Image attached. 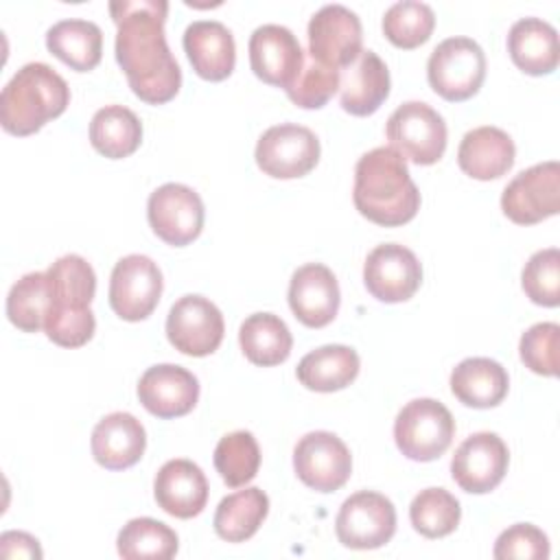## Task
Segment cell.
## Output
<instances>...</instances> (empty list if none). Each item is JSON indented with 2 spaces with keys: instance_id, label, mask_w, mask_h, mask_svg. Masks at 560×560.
Returning <instances> with one entry per match:
<instances>
[{
  "instance_id": "7",
  "label": "cell",
  "mask_w": 560,
  "mask_h": 560,
  "mask_svg": "<svg viewBox=\"0 0 560 560\" xmlns=\"http://www.w3.org/2000/svg\"><path fill=\"white\" fill-rule=\"evenodd\" d=\"M389 147L413 164H435L446 149V122L427 103L407 101L392 112L385 127Z\"/></svg>"
},
{
  "instance_id": "19",
  "label": "cell",
  "mask_w": 560,
  "mask_h": 560,
  "mask_svg": "<svg viewBox=\"0 0 560 560\" xmlns=\"http://www.w3.org/2000/svg\"><path fill=\"white\" fill-rule=\"evenodd\" d=\"M138 398L142 407L158 418H179L197 405L199 381L182 365L160 363L140 376Z\"/></svg>"
},
{
  "instance_id": "26",
  "label": "cell",
  "mask_w": 560,
  "mask_h": 560,
  "mask_svg": "<svg viewBox=\"0 0 560 560\" xmlns=\"http://www.w3.org/2000/svg\"><path fill=\"white\" fill-rule=\"evenodd\" d=\"M508 52L523 72L532 77L549 74L560 61L558 33L540 18H521L508 33Z\"/></svg>"
},
{
  "instance_id": "31",
  "label": "cell",
  "mask_w": 560,
  "mask_h": 560,
  "mask_svg": "<svg viewBox=\"0 0 560 560\" xmlns=\"http://www.w3.org/2000/svg\"><path fill=\"white\" fill-rule=\"evenodd\" d=\"M90 142L101 155L122 160L140 147L142 122L122 105H105L92 116Z\"/></svg>"
},
{
  "instance_id": "9",
  "label": "cell",
  "mask_w": 560,
  "mask_h": 560,
  "mask_svg": "<svg viewBox=\"0 0 560 560\" xmlns=\"http://www.w3.org/2000/svg\"><path fill=\"white\" fill-rule=\"evenodd\" d=\"M335 532L343 547L378 549L389 542L396 532V508L378 492H354L341 503Z\"/></svg>"
},
{
  "instance_id": "6",
  "label": "cell",
  "mask_w": 560,
  "mask_h": 560,
  "mask_svg": "<svg viewBox=\"0 0 560 560\" xmlns=\"http://www.w3.org/2000/svg\"><path fill=\"white\" fill-rule=\"evenodd\" d=\"M427 79L435 94L457 103L475 96L486 79V55L470 37H448L440 42L429 61Z\"/></svg>"
},
{
  "instance_id": "30",
  "label": "cell",
  "mask_w": 560,
  "mask_h": 560,
  "mask_svg": "<svg viewBox=\"0 0 560 560\" xmlns=\"http://www.w3.org/2000/svg\"><path fill=\"white\" fill-rule=\"evenodd\" d=\"M238 343L254 365L271 368L289 359L293 337L278 315L254 313L241 324Z\"/></svg>"
},
{
  "instance_id": "10",
  "label": "cell",
  "mask_w": 560,
  "mask_h": 560,
  "mask_svg": "<svg viewBox=\"0 0 560 560\" xmlns=\"http://www.w3.org/2000/svg\"><path fill=\"white\" fill-rule=\"evenodd\" d=\"M560 208V166L542 162L521 171L501 195L503 214L518 225H534Z\"/></svg>"
},
{
  "instance_id": "28",
  "label": "cell",
  "mask_w": 560,
  "mask_h": 560,
  "mask_svg": "<svg viewBox=\"0 0 560 560\" xmlns=\"http://www.w3.org/2000/svg\"><path fill=\"white\" fill-rule=\"evenodd\" d=\"M361 361L357 350L341 343L322 346L302 357L298 363V381L313 392H337L348 387L359 374Z\"/></svg>"
},
{
  "instance_id": "38",
  "label": "cell",
  "mask_w": 560,
  "mask_h": 560,
  "mask_svg": "<svg viewBox=\"0 0 560 560\" xmlns=\"http://www.w3.org/2000/svg\"><path fill=\"white\" fill-rule=\"evenodd\" d=\"M521 284L525 295L538 306L560 304V252L547 247L529 256L523 267Z\"/></svg>"
},
{
  "instance_id": "3",
  "label": "cell",
  "mask_w": 560,
  "mask_h": 560,
  "mask_svg": "<svg viewBox=\"0 0 560 560\" xmlns=\"http://www.w3.org/2000/svg\"><path fill=\"white\" fill-rule=\"evenodd\" d=\"M50 306L44 319L46 337L61 348H79L94 335L90 302L96 291L92 265L79 254H66L48 267Z\"/></svg>"
},
{
  "instance_id": "8",
  "label": "cell",
  "mask_w": 560,
  "mask_h": 560,
  "mask_svg": "<svg viewBox=\"0 0 560 560\" xmlns=\"http://www.w3.org/2000/svg\"><path fill=\"white\" fill-rule=\"evenodd\" d=\"M254 158L269 177H304L319 162V140L308 127L293 122L273 125L258 138Z\"/></svg>"
},
{
  "instance_id": "29",
  "label": "cell",
  "mask_w": 560,
  "mask_h": 560,
  "mask_svg": "<svg viewBox=\"0 0 560 560\" xmlns=\"http://www.w3.org/2000/svg\"><path fill=\"white\" fill-rule=\"evenodd\" d=\"M46 48L77 72L94 70L103 52V33L90 20H61L46 33Z\"/></svg>"
},
{
  "instance_id": "21",
  "label": "cell",
  "mask_w": 560,
  "mask_h": 560,
  "mask_svg": "<svg viewBox=\"0 0 560 560\" xmlns=\"http://www.w3.org/2000/svg\"><path fill=\"white\" fill-rule=\"evenodd\" d=\"M153 494L166 514L192 518L206 508L208 479L195 462L168 459L155 475Z\"/></svg>"
},
{
  "instance_id": "17",
  "label": "cell",
  "mask_w": 560,
  "mask_h": 560,
  "mask_svg": "<svg viewBox=\"0 0 560 560\" xmlns=\"http://www.w3.org/2000/svg\"><path fill=\"white\" fill-rule=\"evenodd\" d=\"M365 289L381 302L409 300L422 282V265L416 254L398 243L374 247L363 265Z\"/></svg>"
},
{
  "instance_id": "23",
  "label": "cell",
  "mask_w": 560,
  "mask_h": 560,
  "mask_svg": "<svg viewBox=\"0 0 560 560\" xmlns=\"http://www.w3.org/2000/svg\"><path fill=\"white\" fill-rule=\"evenodd\" d=\"M184 50L192 70L206 81H223L236 63L230 28L217 20H197L184 31Z\"/></svg>"
},
{
  "instance_id": "20",
  "label": "cell",
  "mask_w": 560,
  "mask_h": 560,
  "mask_svg": "<svg viewBox=\"0 0 560 560\" xmlns=\"http://www.w3.org/2000/svg\"><path fill=\"white\" fill-rule=\"evenodd\" d=\"M341 293L335 273L322 262H308L293 271L289 282V306L308 328L330 324L339 311Z\"/></svg>"
},
{
  "instance_id": "40",
  "label": "cell",
  "mask_w": 560,
  "mask_h": 560,
  "mask_svg": "<svg viewBox=\"0 0 560 560\" xmlns=\"http://www.w3.org/2000/svg\"><path fill=\"white\" fill-rule=\"evenodd\" d=\"M558 348H560V326L553 322H540L527 328L521 337L518 352L525 368L540 376L558 374Z\"/></svg>"
},
{
  "instance_id": "25",
  "label": "cell",
  "mask_w": 560,
  "mask_h": 560,
  "mask_svg": "<svg viewBox=\"0 0 560 560\" xmlns=\"http://www.w3.org/2000/svg\"><path fill=\"white\" fill-rule=\"evenodd\" d=\"M514 155L516 149L512 138L503 129L490 125L470 129L457 149L459 168L481 182L505 175L514 164Z\"/></svg>"
},
{
  "instance_id": "4",
  "label": "cell",
  "mask_w": 560,
  "mask_h": 560,
  "mask_svg": "<svg viewBox=\"0 0 560 560\" xmlns=\"http://www.w3.org/2000/svg\"><path fill=\"white\" fill-rule=\"evenodd\" d=\"M70 103V88L48 63L22 66L0 94V122L13 136H31L61 116Z\"/></svg>"
},
{
  "instance_id": "11",
  "label": "cell",
  "mask_w": 560,
  "mask_h": 560,
  "mask_svg": "<svg viewBox=\"0 0 560 560\" xmlns=\"http://www.w3.org/2000/svg\"><path fill=\"white\" fill-rule=\"evenodd\" d=\"M162 295V271L142 254L120 258L109 278V306L125 322L147 319Z\"/></svg>"
},
{
  "instance_id": "32",
  "label": "cell",
  "mask_w": 560,
  "mask_h": 560,
  "mask_svg": "<svg viewBox=\"0 0 560 560\" xmlns=\"http://www.w3.org/2000/svg\"><path fill=\"white\" fill-rule=\"evenodd\" d=\"M269 512V499L260 488L236 490L221 499L214 512V532L228 542L252 538Z\"/></svg>"
},
{
  "instance_id": "34",
  "label": "cell",
  "mask_w": 560,
  "mask_h": 560,
  "mask_svg": "<svg viewBox=\"0 0 560 560\" xmlns=\"http://www.w3.org/2000/svg\"><path fill=\"white\" fill-rule=\"evenodd\" d=\"M50 306V287L46 271H31L22 276L7 295V317L24 332L44 328Z\"/></svg>"
},
{
  "instance_id": "33",
  "label": "cell",
  "mask_w": 560,
  "mask_h": 560,
  "mask_svg": "<svg viewBox=\"0 0 560 560\" xmlns=\"http://www.w3.org/2000/svg\"><path fill=\"white\" fill-rule=\"evenodd\" d=\"M177 534L162 521L131 518L116 538V549L125 560H168L177 553Z\"/></svg>"
},
{
  "instance_id": "18",
  "label": "cell",
  "mask_w": 560,
  "mask_h": 560,
  "mask_svg": "<svg viewBox=\"0 0 560 560\" xmlns=\"http://www.w3.org/2000/svg\"><path fill=\"white\" fill-rule=\"evenodd\" d=\"M249 66L260 81L287 90L304 66V50L287 26L262 24L249 37Z\"/></svg>"
},
{
  "instance_id": "16",
  "label": "cell",
  "mask_w": 560,
  "mask_h": 560,
  "mask_svg": "<svg viewBox=\"0 0 560 560\" xmlns=\"http://www.w3.org/2000/svg\"><path fill=\"white\" fill-rule=\"evenodd\" d=\"M508 462L505 442L497 433L479 431L457 446L451 459V477L464 492L486 494L503 481Z\"/></svg>"
},
{
  "instance_id": "27",
  "label": "cell",
  "mask_w": 560,
  "mask_h": 560,
  "mask_svg": "<svg viewBox=\"0 0 560 560\" xmlns=\"http://www.w3.org/2000/svg\"><path fill=\"white\" fill-rule=\"evenodd\" d=\"M510 387L505 368L488 357H470L459 361L451 372V392L466 407H497Z\"/></svg>"
},
{
  "instance_id": "15",
  "label": "cell",
  "mask_w": 560,
  "mask_h": 560,
  "mask_svg": "<svg viewBox=\"0 0 560 560\" xmlns=\"http://www.w3.org/2000/svg\"><path fill=\"white\" fill-rule=\"evenodd\" d=\"M223 332L221 311L203 295H184L168 311L166 337L182 354H212L221 346Z\"/></svg>"
},
{
  "instance_id": "41",
  "label": "cell",
  "mask_w": 560,
  "mask_h": 560,
  "mask_svg": "<svg viewBox=\"0 0 560 560\" xmlns=\"http://www.w3.org/2000/svg\"><path fill=\"white\" fill-rule=\"evenodd\" d=\"M492 556L497 560H547L549 538L532 523H516L499 534Z\"/></svg>"
},
{
  "instance_id": "37",
  "label": "cell",
  "mask_w": 560,
  "mask_h": 560,
  "mask_svg": "<svg viewBox=\"0 0 560 560\" xmlns=\"http://www.w3.org/2000/svg\"><path fill=\"white\" fill-rule=\"evenodd\" d=\"M435 26V13L427 2L400 0L392 4L383 15L385 37L405 50L418 48L424 44Z\"/></svg>"
},
{
  "instance_id": "42",
  "label": "cell",
  "mask_w": 560,
  "mask_h": 560,
  "mask_svg": "<svg viewBox=\"0 0 560 560\" xmlns=\"http://www.w3.org/2000/svg\"><path fill=\"white\" fill-rule=\"evenodd\" d=\"M0 556L4 560L13 558H42V549L37 538L26 532H4L0 536Z\"/></svg>"
},
{
  "instance_id": "12",
  "label": "cell",
  "mask_w": 560,
  "mask_h": 560,
  "mask_svg": "<svg viewBox=\"0 0 560 560\" xmlns=\"http://www.w3.org/2000/svg\"><path fill=\"white\" fill-rule=\"evenodd\" d=\"M147 217L158 238L173 247H184L201 234L203 201L192 188L168 182L151 192Z\"/></svg>"
},
{
  "instance_id": "35",
  "label": "cell",
  "mask_w": 560,
  "mask_h": 560,
  "mask_svg": "<svg viewBox=\"0 0 560 560\" xmlns=\"http://www.w3.org/2000/svg\"><path fill=\"white\" fill-rule=\"evenodd\" d=\"M409 518L418 534L424 538H442L455 532L462 518L459 501L444 488H427L420 490L411 505Z\"/></svg>"
},
{
  "instance_id": "5",
  "label": "cell",
  "mask_w": 560,
  "mask_h": 560,
  "mask_svg": "<svg viewBox=\"0 0 560 560\" xmlns=\"http://www.w3.org/2000/svg\"><path fill=\"white\" fill-rule=\"evenodd\" d=\"M455 435L451 411L433 398H416L407 402L394 422V440L398 451L413 462H433L446 453Z\"/></svg>"
},
{
  "instance_id": "1",
  "label": "cell",
  "mask_w": 560,
  "mask_h": 560,
  "mask_svg": "<svg viewBox=\"0 0 560 560\" xmlns=\"http://www.w3.org/2000/svg\"><path fill=\"white\" fill-rule=\"evenodd\" d=\"M116 33V61L131 92L149 103H168L182 85V70L168 50L164 0H116L109 2Z\"/></svg>"
},
{
  "instance_id": "22",
  "label": "cell",
  "mask_w": 560,
  "mask_h": 560,
  "mask_svg": "<svg viewBox=\"0 0 560 560\" xmlns=\"http://www.w3.org/2000/svg\"><path fill=\"white\" fill-rule=\"evenodd\" d=\"M389 94V70L374 50L361 55L339 70V101L352 116L374 114Z\"/></svg>"
},
{
  "instance_id": "36",
  "label": "cell",
  "mask_w": 560,
  "mask_h": 560,
  "mask_svg": "<svg viewBox=\"0 0 560 560\" xmlns=\"http://www.w3.org/2000/svg\"><path fill=\"white\" fill-rule=\"evenodd\" d=\"M260 466V448L249 431L223 435L214 448V468L230 488L249 483Z\"/></svg>"
},
{
  "instance_id": "2",
  "label": "cell",
  "mask_w": 560,
  "mask_h": 560,
  "mask_svg": "<svg viewBox=\"0 0 560 560\" xmlns=\"http://www.w3.org/2000/svg\"><path fill=\"white\" fill-rule=\"evenodd\" d=\"M352 199L368 221L385 228L411 221L420 208V192L405 158L392 147H376L359 158Z\"/></svg>"
},
{
  "instance_id": "24",
  "label": "cell",
  "mask_w": 560,
  "mask_h": 560,
  "mask_svg": "<svg viewBox=\"0 0 560 560\" xmlns=\"http://www.w3.org/2000/svg\"><path fill=\"white\" fill-rule=\"evenodd\" d=\"M90 444L94 459L103 468L125 470L140 462L147 446V433L136 416L114 411L96 422Z\"/></svg>"
},
{
  "instance_id": "13",
  "label": "cell",
  "mask_w": 560,
  "mask_h": 560,
  "mask_svg": "<svg viewBox=\"0 0 560 560\" xmlns=\"http://www.w3.org/2000/svg\"><path fill=\"white\" fill-rule=\"evenodd\" d=\"M293 468L300 481L317 492L339 490L352 472V455L330 431H311L293 448Z\"/></svg>"
},
{
  "instance_id": "39",
  "label": "cell",
  "mask_w": 560,
  "mask_h": 560,
  "mask_svg": "<svg viewBox=\"0 0 560 560\" xmlns=\"http://www.w3.org/2000/svg\"><path fill=\"white\" fill-rule=\"evenodd\" d=\"M284 92L298 107L319 109L332 98L335 92H339V70L315 61L311 55H304V66L298 79Z\"/></svg>"
},
{
  "instance_id": "14",
  "label": "cell",
  "mask_w": 560,
  "mask_h": 560,
  "mask_svg": "<svg viewBox=\"0 0 560 560\" xmlns=\"http://www.w3.org/2000/svg\"><path fill=\"white\" fill-rule=\"evenodd\" d=\"M361 20L343 4L322 7L308 22V55L335 70H343L361 55Z\"/></svg>"
}]
</instances>
